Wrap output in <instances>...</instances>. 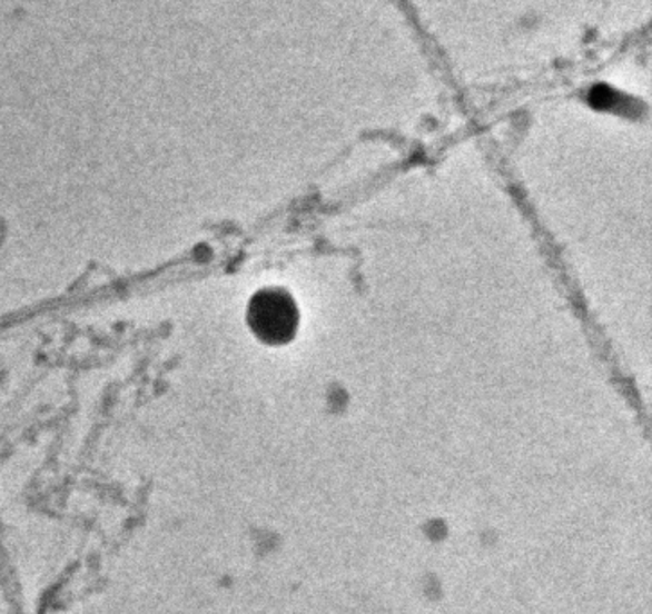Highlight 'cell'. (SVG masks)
I'll return each mask as SVG.
<instances>
[{
    "instance_id": "6da1fadb",
    "label": "cell",
    "mask_w": 652,
    "mask_h": 614,
    "mask_svg": "<svg viewBox=\"0 0 652 614\" xmlns=\"http://www.w3.org/2000/svg\"><path fill=\"white\" fill-rule=\"evenodd\" d=\"M248 321L263 341L286 344L298 327V311L294 298L280 289H266L254 297L248 307Z\"/></svg>"
}]
</instances>
